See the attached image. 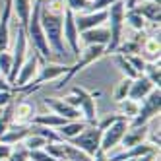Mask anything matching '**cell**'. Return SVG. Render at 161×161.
<instances>
[{"label": "cell", "mask_w": 161, "mask_h": 161, "mask_svg": "<svg viewBox=\"0 0 161 161\" xmlns=\"http://www.w3.org/2000/svg\"><path fill=\"white\" fill-rule=\"evenodd\" d=\"M64 4L58 0H41V27L45 31L47 43L60 60H68L70 51H68L66 43L62 39V14H64ZM68 64V62H66Z\"/></svg>", "instance_id": "obj_1"}, {"label": "cell", "mask_w": 161, "mask_h": 161, "mask_svg": "<svg viewBox=\"0 0 161 161\" xmlns=\"http://www.w3.org/2000/svg\"><path fill=\"white\" fill-rule=\"evenodd\" d=\"M41 0H35L33 2V8H31V16H29V21L25 25V35H27V41L33 45L35 53L41 56L45 62H51L53 58V51L47 43V37H45V31L41 27Z\"/></svg>", "instance_id": "obj_2"}, {"label": "cell", "mask_w": 161, "mask_h": 161, "mask_svg": "<svg viewBox=\"0 0 161 161\" xmlns=\"http://www.w3.org/2000/svg\"><path fill=\"white\" fill-rule=\"evenodd\" d=\"M107 54V49L103 47V45H87V47L80 53V56L76 58V62L74 64H70V68H68V72L64 74V78L60 80V84H56V89H60V87H64L70 80L78 74V72H82L86 66H89V64H93V62H97L99 58H103V56Z\"/></svg>", "instance_id": "obj_3"}, {"label": "cell", "mask_w": 161, "mask_h": 161, "mask_svg": "<svg viewBox=\"0 0 161 161\" xmlns=\"http://www.w3.org/2000/svg\"><path fill=\"white\" fill-rule=\"evenodd\" d=\"M107 21H109V45H107V54L114 53L122 43V33H124V4L117 2L107 8Z\"/></svg>", "instance_id": "obj_4"}, {"label": "cell", "mask_w": 161, "mask_h": 161, "mask_svg": "<svg viewBox=\"0 0 161 161\" xmlns=\"http://www.w3.org/2000/svg\"><path fill=\"white\" fill-rule=\"evenodd\" d=\"M68 68H70V64H66V62H56V64H53V62H45V64L39 68L37 76L33 78L25 87H21L19 91H21V93H25V95H29V93H33L35 89H39L45 82L58 80L60 76H64V74L68 72Z\"/></svg>", "instance_id": "obj_5"}, {"label": "cell", "mask_w": 161, "mask_h": 161, "mask_svg": "<svg viewBox=\"0 0 161 161\" xmlns=\"http://www.w3.org/2000/svg\"><path fill=\"white\" fill-rule=\"evenodd\" d=\"M159 109H161V91H159V87H155L149 91L147 97H144L140 101L138 114L128 124L130 126H146V124H149V120H153L159 114Z\"/></svg>", "instance_id": "obj_6"}, {"label": "cell", "mask_w": 161, "mask_h": 161, "mask_svg": "<svg viewBox=\"0 0 161 161\" xmlns=\"http://www.w3.org/2000/svg\"><path fill=\"white\" fill-rule=\"evenodd\" d=\"M101 136H103V130H99L97 126H87V128L82 130L78 136L70 138V140H68V144H72L74 147L82 149V152L87 153L89 157H93V155L99 152Z\"/></svg>", "instance_id": "obj_7"}, {"label": "cell", "mask_w": 161, "mask_h": 161, "mask_svg": "<svg viewBox=\"0 0 161 161\" xmlns=\"http://www.w3.org/2000/svg\"><path fill=\"white\" fill-rule=\"evenodd\" d=\"M62 39L70 47V54L74 58H78L80 53H82V47H80V31L76 27L74 12L68 8H64V14H62Z\"/></svg>", "instance_id": "obj_8"}, {"label": "cell", "mask_w": 161, "mask_h": 161, "mask_svg": "<svg viewBox=\"0 0 161 161\" xmlns=\"http://www.w3.org/2000/svg\"><path fill=\"white\" fill-rule=\"evenodd\" d=\"M72 93L80 97V113L84 114V120H86L89 126H95V124H97L95 95H99V93H93V91H87V89L78 87V86L72 87Z\"/></svg>", "instance_id": "obj_9"}, {"label": "cell", "mask_w": 161, "mask_h": 161, "mask_svg": "<svg viewBox=\"0 0 161 161\" xmlns=\"http://www.w3.org/2000/svg\"><path fill=\"white\" fill-rule=\"evenodd\" d=\"M41 62H45L41 56L33 51V53H29L27 54V58L24 60V64H21V68H19V72H18V76H16V82H14V87L16 89H21V87H25L33 78L37 76V72H39V68H41Z\"/></svg>", "instance_id": "obj_10"}, {"label": "cell", "mask_w": 161, "mask_h": 161, "mask_svg": "<svg viewBox=\"0 0 161 161\" xmlns=\"http://www.w3.org/2000/svg\"><path fill=\"white\" fill-rule=\"evenodd\" d=\"M126 130H128V120H126V119H119L117 122H113L109 128L103 130L99 149L105 152V153H109L113 147H117L120 144V140H122V136H124Z\"/></svg>", "instance_id": "obj_11"}, {"label": "cell", "mask_w": 161, "mask_h": 161, "mask_svg": "<svg viewBox=\"0 0 161 161\" xmlns=\"http://www.w3.org/2000/svg\"><path fill=\"white\" fill-rule=\"evenodd\" d=\"M107 16H109L107 10H97V12H89V14H74L76 27L80 33L93 29V27H99L107 21Z\"/></svg>", "instance_id": "obj_12"}, {"label": "cell", "mask_w": 161, "mask_h": 161, "mask_svg": "<svg viewBox=\"0 0 161 161\" xmlns=\"http://www.w3.org/2000/svg\"><path fill=\"white\" fill-rule=\"evenodd\" d=\"M43 103L51 109V113L58 114V117H64L66 120H78V119H82V114H80V109L70 107V105H68V103H64L62 99H56V97H45Z\"/></svg>", "instance_id": "obj_13"}, {"label": "cell", "mask_w": 161, "mask_h": 161, "mask_svg": "<svg viewBox=\"0 0 161 161\" xmlns=\"http://www.w3.org/2000/svg\"><path fill=\"white\" fill-rule=\"evenodd\" d=\"M10 21H12V0H4L0 14V53L8 51L10 45Z\"/></svg>", "instance_id": "obj_14"}, {"label": "cell", "mask_w": 161, "mask_h": 161, "mask_svg": "<svg viewBox=\"0 0 161 161\" xmlns=\"http://www.w3.org/2000/svg\"><path fill=\"white\" fill-rule=\"evenodd\" d=\"M152 152H157V147L152 146L149 142H142V144H138V146L126 147L124 152H120V153L111 155L109 161H130V159H138V157H142L146 153H152Z\"/></svg>", "instance_id": "obj_15"}, {"label": "cell", "mask_w": 161, "mask_h": 161, "mask_svg": "<svg viewBox=\"0 0 161 161\" xmlns=\"http://www.w3.org/2000/svg\"><path fill=\"white\" fill-rule=\"evenodd\" d=\"M134 12H138L146 21H152V24H157L159 25V4L153 2V0H136L134 2Z\"/></svg>", "instance_id": "obj_16"}, {"label": "cell", "mask_w": 161, "mask_h": 161, "mask_svg": "<svg viewBox=\"0 0 161 161\" xmlns=\"http://www.w3.org/2000/svg\"><path fill=\"white\" fill-rule=\"evenodd\" d=\"M29 134H31L29 132V124H16V122H12L8 126V130L0 136V144L12 146V144H18V142H24Z\"/></svg>", "instance_id": "obj_17"}, {"label": "cell", "mask_w": 161, "mask_h": 161, "mask_svg": "<svg viewBox=\"0 0 161 161\" xmlns=\"http://www.w3.org/2000/svg\"><path fill=\"white\" fill-rule=\"evenodd\" d=\"M152 89H155V86L149 82V80L142 74V76H138V78H134L132 80V84H130V91H128V99H134V101H138L140 103L144 97H147L149 95V91Z\"/></svg>", "instance_id": "obj_18"}, {"label": "cell", "mask_w": 161, "mask_h": 161, "mask_svg": "<svg viewBox=\"0 0 161 161\" xmlns=\"http://www.w3.org/2000/svg\"><path fill=\"white\" fill-rule=\"evenodd\" d=\"M147 132H149V130H147V124H146V126H130V124H128V130L124 132L122 140H120L122 147L126 149V147H132V146H138V144L146 142Z\"/></svg>", "instance_id": "obj_19"}, {"label": "cell", "mask_w": 161, "mask_h": 161, "mask_svg": "<svg viewBox=\"0 0 161 161\" xmlns=\"http://www.w3.org/2000/svg\"><path fill=\"white\" fill-rule=\"evenodd\" d=\"M109 37H111L109 29L103 27V25L80 33V41H84L86 45H103V47H107V45H109Z\"/></svg>", "instance_id": "obj_20"}, {"label": "cell", "mask_w": 161, "mask_h": 161, "mask_svg": "<svg viewBox=\"0 0 161 161\" xmlns=\"http://www.w3.org/2000/svg\"><path fill=\"white\" fill-rule=\"evenodd\" d=\"M31 8H33V0H12V14H16L18 25H21L24 29L29 21Z\"/></svg>", "instance_id": "obj_21"}, {"label": "cell", "mask_w": 161, "mask_h": 161, "mask_svg": "<svg viewBox=\"0 0 161 161\" xmlns=\"http://www.w3.org/2000/svg\"><path fill=\"white\" fill-rule=\"evenodd\" d=\"M35 114V107L27 101H18V105L14 103V122L16 124H27L33 120Z\"/></svg>", "instance_id": "obj_22"}, {"label": "cell", "mask_w": 161, "mask_h": 161, "mask_svg": "<svg viewBox=\"0 0 161 161\" xmlns=\"http://www.w3.org/2000/svg\"><path fill=\"white\" fill-rule=\"evenodd\" d=\"M68 120L64 117H58V114L54 113H45V114H37V117H33L31 124H37V126H45V128H51V130H56L64 126Z\"/></svg>", "instance_id": "obj_23"}, {"label": "cell", "mask_w": 161, "mask_h": 161, "mask_svg": "<svg viewBox=\"0 0 161 161\" xmlns=\"http://www.w3.org/2000/svg\"><path fill=\"white\" fill-rule=\"evenodd\" d=\"M87 122L86 120H82V119H78V120H68L64 126H60V128H56V132H58V136L62 138V140H70V138H74V136H78L82 130H86L87 128Z\"/></svg>", "instance_id": "obj_24"}, {"label": "cell", "mask_w": 161, "mask_h": 161, "mask_svg": "<svg viewBox=\"0 0 161 161\" xmlns=\"http://www.w3.org/2000/svg\"><path fill=\"white\" fill-rule=\"evenodd\" d=\"M142 51L147 54L149 62H157L159 60V39L157 37H147L142 41Z\"/></svg>", "instance_id": "obj_25"}, {"label": "cell", "mask_w": 161, "mask_h": 161, "mask_svg": "<svg viewBox=\"0 0 161 161\" xmlns=\"http://www.w3.org/2000/svg\"><path fill=\"white\" fill-rule=\"evenodd\" d=\"M124 24H128L136 33L138 31H144L146 29V24L147 21L138 14V12H134V10H124Z\"/></svg>", "instance_id": "obj_26"}, {"label": "cell", "mask_w": 161, "mask_h": 161, "mask_svg": "<svg viewBox=\"0 0 161 161\" xmlns=\"http://www.w3.org/2000/svg\"><path fill=\"white\" fill-rule=\"evenodd\" d=\"M119 105H120V114H122V117L128 120V122L136 117V114H138V109H140V103L134 101V99H128V97H126L124 101H120Z\"/></svg>", "instance_id": "obj_27"}, {"label": "cell", "mask_w": 161, "mask_h": 161, "mask_svg": "<svg viewBox=\"0 0 161 161\" xmlns=\"http://www.w3.org/2000/svg\"><path fill=\"white\" fill-rule=\"evenodd\" d=\"M130 84H132V80H128V78L122 76V80H120L117 86H114V89H113V99L117 101V103H120V101H124L126 97H128Z\"/></svg>", "instance_id": "obj_28"}, {"label": "cell", "mask_w": 161, "mask_h": 161, "mask_svg": "<svg viewBox=\"0 0 161 161\" xmlns=\"http://www.w3.org/2000/svg\"><path fill=\"white\" fill-rule=\"evenodd\" d=\"M144 76L152 82L155 87H159L161 84V70H159V60L157 62H147L146 64V70H144Z\"/></svg>", "instance_id": "obj_29"}, {"label": "cell", "mask_w": 161, "mask_h": 161, "mask_svg": "<svg viewBox=\"0 0 161 161\" xmlns=\"http://www.w3.org/2000/svg\"><path fill=\"white\" fill-rule=\"evenodd\" d=\"M49 142L45 140L43 136H35V134H29L25 140H24V146L27 152H35V149H45V146H47Z\"/></svg>", "instance_id": "obj_30"}, {"label": "cell", "mask_w": 161, "mask_h": 161, "mask_svg": "<svg viewBox=\"0 0 161 161\" xmlns=\"http://www.w3.org/2000/svg\"><path fill=\"white\" fill-rule=\"evenodd\" d=\"M117 64L120 66V72L124 74V78H128V80H134V78H138V72H136L134 68L130 66V62L126 60V56L119 54V56H117Z\"/></svg>", "instance_id": "obj_31"}, {"label": "cell", "mask_w": 161, "mask_h": 161, "mask_svg": "<svg viewBox=\"0 0 161 161\" xmlns=\"http://www.w3.org/2000/svg\"><path fill=\"white\" fill-rule=\"evenodd\" d=\"M126 60H128V62H130V66H132L134 70L138 72V76H142V74H144L147 60L144 58L142 54H130V56H126Z\"/></svg>", "instance_id": "obj_32"}, {"label": "cell", "mask_w": 161, "mask_h": 161, "mask_svg": "<svg viewBox=\"0 0 161 161\" xmlns=\"http://www.w3.org/2000/svg\"><path fill=\"white\" fill-rule=\"evenodd\" d=\"M10 70H12V53L2 51L0 53V74L4 78H8Z\"/></svg>", "instance_id": "obj_33"}, {"label": "cell", "mask_w": 161, "mask_h": 161, "mask_svg": "<svg viewBox=\"0 0 161 161\" xmlns=\"http://www.w3.org/2000/svg\"><path fill=\"white\" fill-rule=\"evenodd\" d=\"M64 4H66V8H68V10H72L74 14H78V12L82 14L84 10H87V8H89V2H87V0H66Z\"/></svg>", "instance_id": "obj_34"}, {"label": "cell", "mask_w": 161, "mask_h": 161, "mask_svg": "<svg viewBox=\"0 0 161 161\" xmlns=\"http://www.w3.org/2000/svg\"><path fill=\"white\" fill-rule=\"evenodd\" d=\"M27 157L29 161H58L54 159L53 155H49L45 149H35V152H27Z\"/></svg>", "instance_id": "obj_35"}, {"label": "cell", "mask_w": 161, "mask_h": 161, "mask_svg": "<svg viewBox=\"0 0 161 161\" xmlns=\"http://www.w3.org/2000/svg\"><path fill=\"white\" fill-rule=\"evenodd\" d=\"M117 2H122V0H91L89 8H91V12H97V10H107L109 6L117 4Z\"/></svg>", "instance_id": "obj_36"}, {"label": "cell", "mask_w": 161, "mask_h": 161, "mask_svg": "<svg viewBox=\"0 0 161 161\" xmlns=\"http://www.w3.org/2000/svg\"><path fill=\"white\" fill-rule=\"evenodd\" d=\"M119 119H124V117H122V114H107V117H105V119H101L95 126H97L99 130H105V128H109L113 122H117Z\"/></svg>", "instance_id": "obj_37"}, {"label": "cell", "mask_w": 161, "mask_h": 161, "mask_svg": "<svg viewBox=\"0 0 161 161\" xmlns=\"http://www.w3.org/2000/svg\"><path fill=\"white\" fill-rule=\"evenodd\" d=\"M14 101V91H0V109L8 107Z\"/></svg>", "instance_id": "obj_38"}, {"label": "cell", "mask_w": 161, "mask_h": 161, "mask_svg": "<svg viewBox=\"0 0 161 161\" xmlns=\"http://www.w3.org/2000/svg\"><path fill=\"white\" fill-rule=\"evenodd\" d=\"M6 161H29V157H27V149H21V152H12Z\"/></svg>", "instance_id": "obj_39"}, {"label": "cell", "mask_w": 161, "mask_h": 161, "mask_svg": "<svg viewBox=\"0 0 161 161\" xmlns=\"http://www.w3.org/2000/svg\"><path fill=\"white\" fill-rule=\"evenodd\" d=\"M62 101H64V103H68V105L74 107V109H80V97H78V95H74V93H70L68 97H64Z\"/></svg>", "instance_id": "obj_40"}, {"label": "cell", "mask_w": 161, "mask_h": 161, "mask_svg": "<svg viewBox=\"0 0 161 161\" xmlns=\"http://www.w3.org/2000/svg\"><path fill=\"white\" fill-rule=\"evenodd\" d=\"M14 149L10 147V146H6V144H0V161H6L8 157H10V153H12Z\"/></svg>", "instance_id": "obj_41"}, {"label": "cell", "mask_w": 161, "mask_h": 161, "mask_svg": "<svg viewBox=\"0 0 161 161\" xmlns=\"http://www.w3.org/2000/svg\"><path fill=\"white\" fill-rule=\"evenodd\" d=\"M12 89H14V87L8 84V80H6L2 74H0V91H12Z\"/></svg>", "instance_id": "obj_42"}, {"label": "cell", "mask_w": 161, "mask_h": 161, "mask_svg": "<svg viewBox=\"0 0 161 161\" xmlns=\"http://www.w3.org/2000/svg\"><path fill=\"white\" fill-rule=\"evenodd\" d=\"M155 157H157V152H152V153H146V155L138 157V159H134V161H155Z\"/></svg>", "instance_id": "obj_43"}, {"label": "cell", "mask_w": 161, "mask_h": 161, "mask_svg": "<svg viewBox=\"0 0 161 161\" xmlns=\"http://www.w3.org/2000/svg\"><path fill=\"white\" fill-rule=\"evenodd\" d=\"M93 161H109V155H107L105 152H101V149H99V152L93 155Z\"/></svg>", "instance_id": "obj_44"}, {"label": "cell", "mask_w": 161, "mask_h": 161, "mask_svg": "<svg viewBox=\"0 0 161 161\" xmlns=\"http://www.w3.org/2000/svg\"><path fill=\"white\" fill-rule=\"evenodd\" d=\"M2 111H4V109H0V117H2Z\"/></svg>", "instance_id": "obj_45"}, {"label": "cell", "mask_w": 161, "mask_h": 161, "mask_svg": "<svg viewBox=\"0 0 161 161\" xmlns=\"http://www.w3.org/2000/svg\"><path fill=\"white\" fill-rule=\"evenodd\" d=\"M153 2H157V4H159V2H161V0H153Z\"/></svg>", "instance_id": "obj_46"}, {"label": "cell", "mask_w": 161, "mask_h": 161, "mask_svg": "<svg viewBox=\"0 0 161 161\" xmlns=\"http://www.w3.org/2000/svg\"><path fill=\"white\" fill-rule=\"evenodd\" d=\"M87 2H91V0H87Z\"/></svg>", "instance_id": "obj_47"}]
</instances>
